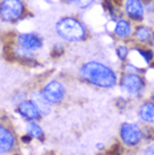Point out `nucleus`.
<instances>
[{
    "label": "nucleus",
    "instance_id": "f257e3e1",
    "mask_svg": "<svg viewBox=\"0 0 154 155\" xmlns=\"http://www.w3.org/2000/svg\"><path fill=\"white\" fill-rule=\"evenodd\" d=\"M80 76L89 84L99 87H113L117 84V76L109 66L99 61L85 62L80 69Z\"/></svg>",
    "mask_w": 154,
    "mask_h": 155
},
{
    "label": "nucleus",
    "instance_id": "f03ea898",
    "mask_svg": "<svg viewBox=\"0 0 154 155\" xmlns=\"http://www.w3.org/2000/svg\"><path fill=\"white\" fill-rule=\"evenodd\" d=\"M56 32L62 40L69 43L81 41L86 36V29L75 17H62L56 24Z\"/></svg>",
    "mask_w": 154,
    "mask_h": 155
},
{
    "label": "nucleus",
    "instance_id": "7ed1b4c3",
    "mask_svg": "<svg viewBox=\"0 0 154 155\" xmlns=\"http://www.w3.org/2000/svg\"><path fill=\"white\" fill-rule=\"evenodd\" d=\"M24 13V4L19 0H8L0 3V17L4 21L12 23L19 20Z\"/></svg>",
    "mask_w": 154,
    "mask_h": 155
},
{
    "label": "nucleus",
    "instance_id": "20e7f679",
    "mask_svg": "<svg viewBox=\"0 0 154 155\" xmlns=\"http://www.w3.org/2000/svg\"><path fill=\"white\" fill-rule=\"evenodd\" d=\"M121 87L126 94L132 97H137L145 89V81L141 76L126 73L121 80Z\"/></svg>",
    "mask_w": 154,
    "mask_h": 155
},
{
    "label": "nucleus",
    "instance_id": "39448f33",
    "mask_svg": "<svg viewBox=\"0 0 154 155\" xmlns=\"http://www.w3.org/2000/svg\"><path fill=\"white\" fill-rule=\"evenodd\" d=\"M121 139L126 146H137L142 139V131L134 123H124L120 129Z\"/></svg>",
    "mask_w": 154,
    "mask_h": 155
},
{
    "label": "nucleus",
    "instance_id": "423d86ee",
    "mask_svg": "<svg viewBox=\"0 0 154 155\" xmlns=\"http://www.w3.org/2000/svg\"><path fill=\"white\" fill-rule=\"evenodd\" d=\"M41 94L49 104H59L65 96V87L59 81H51L43 87Z\"/></svg>",
    "mask_w": 154,
    "mask_h": 155
},
{
    "label": "nucleus",
    "instance_id": "0eeeda50",
    "mask_svg": "<svg viewBox=\"0 0 154 155\" xmlns=\"http://www.w3.org/2000/svg\"><path fill=\"white\" fill-rule=\"evenodd\" d=\"M17 44L19 47L28 52L38 51L43 45V40L36 33H20L17 36Z\"/></svg>",
    "mask_w": 154,
    "mask_h": 155
},
{
    "label": "nucleus",
    "instance_id": "6e6552de",
    "mask_svg": "<svg viewBox=\"0 0 154 155\" xmlns=\"http://www.w3.org/2000/svg\"><path fill=\"white\" fill-rule=\"evenodd\" d=\"M17 113H19L23 118H25L27 121H31V122L37 121V119L40 118V115H41L40 110H38L37 106L33 104L32 101L20 102L19 106H17Z\"/></svg>",
    "mask_w": 154,
    "mask_h": 155
},
{
    "label": "nucleus",
    "instance_id": "1a4fd4ad",
    "mask_svg": "<svg viewBox=\"0 0 154 155\" xmlns=\"http://www.w3.org/2000/svg\"><path fill=\"white\" fill-rule=\"evenodd\" d=\"M15 146V135L5 126L0 125V154L11 151Z\"/></svg>",
    "mask_w": 154,
    "mask_h": 155
},
{
    "label": "nucleus",
    "instance_id": "9d476101",
    "mask_svg": "<svg viewBox=\"0 0 154 155\" xmlns=\"http://www.w3.org/2000/svg\"><path fill=\"white\" fill-rule=\"evenodd\" d=\"M125 11L128 16L134 21H141L143 19V5L141 2H137V0L125 2Z\"/></svg>",
    "mask_w": 154,
    "mask_h": 155
},
{
    "label": "nucleus",
    "instance_id": "9b49d317",
    "mask_svg": "<svg viewBox=\"0 0 154 155\" xmlns=\"http://www.w3.org/2000/svg\"><path fill=\"white\" fill-rule=\"evenodd\" d=\"M139 118L143 122L154 125V104L153 102H146L139 109Z\"/></svg>",
    "mask_w": 154,
    "mask_h": 155
},
{
    "label": "nucleus",
    "instance_id": "f8f14e48",
    "mask_svg": "<svg viewBox=\"0 0 154 155\" xmlns=\"http://www.w3.org/2000/svg\"><path fill=\"white\" fill-rule=\"evenodd\" d=\"M32 100H33L32 102L37 106L38 110H40L41 115H47L48 113L51 111V105H49V102H48V101L43 97L41 91L33 93V94H32Z\"/></svg>",
    "mask_w": 154,
    "mask_h": 155
},
{
    "label": "nucleus",
    "instance_id": "ddd939ff",
    "mask_svg": "<svg viewBox=\"0 0 154 155\" xmlns=\"http://www.w3.org/2000/svg\"><path fill=\"white\" fill-rule=\"evenodd\" d=\"M132 33V27L129 24L128 20H122L120 19L117 23H116V27H114V35L117 37H121V38H125L128 36H130Z\"/></svg>",
    "mask_w": 154,
    "mask_h": 155
},
{
    "label": "nucleus",
    "instance_id": "4468645a",
    "mask_svg": "<svg viewBox=\"0 0 154 155\" xmlns=\"http://www.w3.org/2000/svg\"><path fill=\"white\" fill-rule=\"evenodd\" d=\"M27 133L31 138H37V139H43L44 138V131L37 123H29L27 126Z\"/></svg>",
    "mask_w": 154,
    "mask_h": 155
},
{
    "label": "nucleus",
    "instance_id": "2eb2a0df",
    "mask_svg": "<svg viewBox=\"0 0 154 155\" xmlns=\"http://www.w3.org/2000/svg\"><path fill=\"white\" fill-rule=\"evenodd\" d=\"M152 37V32L148 27H138L137 31H136V38L138 41H142V43H146V41L150 40Z\"/></svg>",
    "mask_w": 154,
    "mask_h": 155
},
{
    "label": "nucleus",
    "instance_id": "dca6fc26",
    "mask_svg": "<svg viewBox=\"0 0 154 155\" xmlns=\"http://www.w3.org/2000/svg\"><path fill=\"white\" fill-rule=\"evenodd\" d=\"M116 51H117V56H118V58H120L121 61L126 60L128 54H129V51H128V48L125 47V45H120V47H117Z\"/></svg>",
    "mask_w": 154,
    "mask_h": 155
},
{
    "label": "nucleus",
    "instance_id": "f3484780",
    "mask_svg": "<svg viewBox=\"0 0 154 155\" xmlns=\"http://www.w3.org/2000/svg\"><path fill=\"white\" fill-rule=\"evenodd\" d=\"M137 52L143 57V60H145L146 64H149V62L153 60V52L152 51H143V49H138Z\"/></svg>",
    "mask_w": 154,
    "mask_h": 155
},
{
    "label": "nucleus",
    "instance_id": "a211bd4d",
    "mask_svg": "<svg viewBox=\"0 0 154 155\" xmlns=\"http://www.w3.org/2000/svg\"><path fill=\"white\" fill-rule=\"evenodd\" d=\"M121 146H118V144H116V146H113V149H112L109 151V154L108 155H121Z\"/></svg>",
    "mask_w": 154,
    "mask_h": 155
},
{
    "label": "nucleus",
    "instance_id": "6ab92c4d",
    "mask_svg": "<svg viewBox=\"0 0 154 155\" xmlns=\"http://www.w3.org/2000/svg\"><path fill=\"white\" fill-rule=\"evenodd\" d=\"M143 155H154V143H152L150 146L146 147L145 153H143Z\"/></svg>",
    "mask_w": 154,
    "mask_h": 155
},
{
    "label": "nucleus",
    "instance_id": "aec40b11",
    "mask_svg": "<svg viewBox=\"0 0 154 155\" xmlns=\"http://www.w3.org/2000/svg\"><path fill=\"white\" fill-rule=\"evenodd\" d=\"M31 139H32V138H31L28 134H27V135H23V138H22V140H23V142H25V143H29Z\"/></svg>",
    "mask_w": 154,
    "mask_h": 155
},
{
    "label": "nucleus",
    "instance_id": "412c9836",
    "mask_svg": "<svg viewBox=\"0 0 154 155\" xmlns=\"http://www.w3.org/2000/svg\"><path fill=\"white\" fill-rule=\"evenodd\" d=\"M152 38H153V44H154V33L152 35Z\"/></svg>",
    "mask_w": 154,
    "mask_h": 155
},
{
    "label": "nucleus",
    "instance_id": "4be33fe9",
    "mask_svg": "<svg viewBox=\"0 0 154 155\" xmlns=\"http://www.w3.org/2000/svg\"><path fill=\"white\" fill-rule=\"evenodd\" d=\"M153 104H154V94H153Z\"/></svg>",
    "mask_w": 154,
    "mask_h": 155
}]
</instances>
